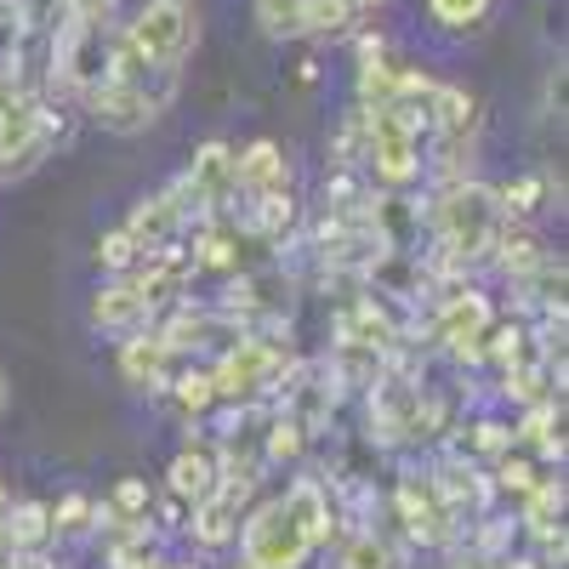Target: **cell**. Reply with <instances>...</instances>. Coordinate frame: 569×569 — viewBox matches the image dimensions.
<instances>
[{"instance_id": "obj_1", "label": "cell", "mask_w": 569, "mask_h": 569, "mask_svg": "<svg viewBox=\"0 0 569 569\" xmlns=\"http://www.w3.org/2000/svg\"><path fill=\"white\" fill-rule=\"evenodd\" d=\"M240 558H246V569H308L313 536L297 525L284 496H273L240 525Z\"/></svg>"}, {"instance_id": "obj_2", "label": "cell", "mask_w": 569, "mask_h": 569, "mask_svg": "<svg viewBox=\"0 0 569 569\" xmlns=\"http://www.w3.org/2000/svg\"><path fill=\"white\" fill-rule=\"evenodd\" d=\"M126 40H131V52L149 69L177 74V63L194 52V40H200V18H194L188 0H149V7L131 18Z\"/></svg>"}, {"instance_id": "obj_3", "label": "cell", "mask_w": 569, "mask_h": 569, "mask_svg": "<svg viewBox=\"0 0 569 569\" xmlns=\"http://www.w3.org/2000/svg\"><path fill=\"white\" fill-rule=\"evenodd\" d=\"M421 114L399 109V103H382V109H365V154L376 166V177L405 188L421 177Z\"/></svg>"}, {"instance_id": "obj_4", "label": "cell", "mask_w": 569, "mask_h": 569, "mask_svg": "<svg viewBox=\"0 0 569 569\" xmlns=\"http://www.w3.org/2000/svg\"><path fill=\"white\" fill-rule=\"evenodd\" d=\"M439 228H445V246L456 257H485L496 246V228H501V200L490 188L467 182L439 206Z\"/></svg>"}, {"instance_id": "obj_5", "label": "cell", "mask_w": 569, "mask_h": 569, "mask_svg": "<svg viewBox=\"0 0 569 569\" xmlns=\"http://www.w3.org/2000/svg\"><path fill=\"white\" fill-rule=\"evenodd\" d=\"M86 109L103 131H142L154 114H160V98H149V86L142 80H98L86 86Z\"/></svg>"}, {"instance_id": "obj_6", "label": "cell", "mask_w": 569, "mask_h": 569, "mask_svg": "<svg viewBox=\"0 0 569 569\" xmlns=\"http://www.w3.org/2000/svg\"><path fill=\"white\" fill-rule=\"evenodd\" d=\"M399 507H405V525H410L416 541L445 547V541L456 536V512H450V501L439 496L433 479H405V485H399Z\"/></svg>"}, {"instance_id": "obj_7", "label": "cell", "mask_w": 569, "mask_h": 569, "mask_svg": "<svg viewBox=\"0 0 569 569\" xmlns=\"http://www.w3.org/2000/svg\"><path fill=\"white\" fill-rule=\"evenodd\" d=\"M273 348H262V342H240L217 370H211V382H217V399H233V393H257V388H268V376H273Z\"/></svg>"}, {"instance_id": "obj_8", "label": "cell", "mask_w": 569, "mask_h": 569, "mask_svg": "<svg viewBox=\"0 0 569 569\" xmlns=\"http://www.w3.org/2000/svg\"><path fill=\"white\" fill-rule=\"evenodd\" d=\"M228 188H233V149L228 142H206L194 154V166H188V177H182V194L200 200V206H217Z\"/></svg>"}, {"instance_id": "obj_9", "label": "cell", "mask_w": 569, "mask_h": 569, "mask_svg": "<svg viewBox=\"0 0 569 569\" xmlns=\"http://www.w3.org/2000/svg\"><path fill=\"white\" fill-rule=\"evenodd\" d=\"M166 479H171V496H177V501L194 507V501H206V496L222 490V467H217V456H206V450H182V456L171 461Z\"/></svg>"}, {"instance_id": "obj_10", "label": "cell", "mask_w": 569, "mask_h": 569, "mask_svg": "<svg viewBox=\"0 0 569 569\" xmlns=\"http://www.w3.org/2000/svg\"><path fill=\"white\" fill-rule=\"evenodd\" d=\"M284 182V154H279V142L257 137L246 154H233V188H246V194H268V188Z\"/></svg>"}, {"instance_id": "obj_11", "label": "cell", "mask_w": 569, "mask_h": 569, "mask_svg": "<svg viewBox=\"0 0 569 569\" xmlns=\"http://www.w3.org/2000/svg\"><path fill=\"white\" fill-rule=\"evenodd\" d=\"M149 297L137 291V284H103L98 297H91V325L98 330H137L142 319H149Z\"/></svg>"}, {"instance_id": "obj_12", "label": "cell", "mask_w": 569, "mask_h": 569, "mask_svg": "<svg viewBox=\"0 0 569 569\" xmlns=\"http://www.w3.org/2000/svg\"><path fill=\"white\" fill-rule=\"evenodd\" d=\"M177 200H182V182H177V188H166V194H154V200H142V211L126 222V228L137 233V246H142V251L171 240V228L182 222V206H177Z\"/></svg>"}, {"instance_id": "obj_13", "label": "cell", "mask_w": 569, "mask_h": 569, "mask_svg": "<svg viewBox=\"0 0 569 569\" xmlns=\"http://www.w3.org/2000/svg\"><path fill=\"white\" fill-rule=\"evenodd\" d=\"M0 530H7L12 552H34L46 547V536H52V507L46 501H7V512H0Z\"/></svg>"}, {"instance_id": "obj_14", "label": "cell", "mask_w": 569, "mask_h": 569, "mask_svg": "<svg viewBox=\"0 0 569 569\" xmlns=\"http://www.w3.org/2000/svg\"><path fill=\"white\" fill-rule=\"evenodd\" d=\"M166 359H171L166 337H131L120 348V370L131 376L137 388H166Z\"/></svg>"}, {"instance_id": "obj_15", "label": "cell", "mask_w": 569, "mask_h": 569, "mask_svg": "<svg viewBox=\"0 0 569 569\" xmlns=\"http://www.w3.org/2000/svg\"><path fill=\"white\" fill-rule=\"evenodd\" d=\"M233 536H240V501H233L228 490L194 501V541L222 547V541H233Z\"/></svg>"}, {"instance_id": "obj_16", "label": "cell", "mask_w": 569, "mask_h": 569, "mask_svg": "<svg viewBox=\"0 0 569 569\" xmlns=\"http://www.w3.org/2000/svg\"><path fill=\"white\" fill-rule=\"evenodd\" d=\"M485 330H490V308H485V297H450V308H445V342H456V348H479V342H485Z\"/></svg>"}, {"instance_id": "obj_17", "label": "cell", "mask_w": 569, "mask_h": 569, "mask_svg": "<svg viewBox=\"0 0 569 569\" xmlns=\"http://www.w3.org/2000/svg\"><path fill=\"white\" fill-rule=\"evenodd\" d=\"M284 507L297 512V525L313 536V547L330 541V501H325V490H319L313 479H297L291 490H284Z\"/></svg>"}, {"instance_id": "obj_18", "label": "cell", "mask_w": 569, "mask_h": 569, "mask_svg": "<svg viewBox=\"0 0 569 569\" xmlns=\"http://www.w3.org/2000/svg\"><path fill=\"white\" fill-rule=\"evenodd\" d=\"M337 569H405V552L382 536V530H359L348 547H342V563Z\"/></svg>"}, {"instance_id": "obj_19", "label": "cell", "mask_w": 569, "mask_h": 569, "mask_svg": "<svg viewBox=\"0 0 569 569\" xmlns=\"http://www.w3.org/2000/svg\"><path fill=\"white\" fill-rule=\"evenodd\" d=\"M302 7V34H348L359 23V0H297Z\"/></svg>"}, {"instance_id": "obj_20", "label": "cell", "mask_w": 569, "mask_h": 569, "mask_svg": "<svg viewBox=\"0 0 569 569\" xmlns=\"http://www.w3.org/2000/svg\"><path fill=\"white\" fill-rule=\"evenodd\" d=\"M393 98H399V69L382 63V58H365V69H359V103L365 109H382Z\"/></svg>"}, {"instance_id": "obj_21", "label": "cell", "mask_w": 569, "mask_h": 569, "mask_svg": "<svg viewBox=\"0 0 569 569\" xmlns=\"http://www.w3.org/2000/svg\"><path fill=\"white\" fill-rule=\"evenodd\" d=\"M496 0H427V18L439 29H479Z\"/></svg>"}, {"instance_id": "obj_22", "label": "cell", "mask_w": 569, "mask_h": 569, "mask_svg": "<svg viewBox=\"0 0 569 569\" xmlns=\"http://www.w3.org/2000/svg\"><path fill=\"white\" fill-rule=\"evenodd\" d=\"M558 512H563V485H552V479H536V490H530V512H525V525L547 536Z\"/></svg>"}, {"instance_id": "obj_23", "label": "cell", "mask_w": 569, "mask_h": 569, "mask_svg": "<svg viewBox=\"0 0 569 569\" xmlns=\"http://www.w3.org/2000/svg\"><path fill=\"white\" fill-rule=\"evenodd\" d=\"M137 257H142V246H137V233H131V228H114V233H103V240H98V262L114 268V273H126Z\"/></svg>"}, {"instance_id": "obj_24", "label": "cell", "mask_w": 569, "mask_h": 569, "mask_svg": "<svg viewBox=\"0 0 569 569\" xmlns=\"http://www.w3.org/2000/svg\"><path fill=\"white\" fill-rule=\"evenodd\" d=\"M177 405L182 410H211L217 405V382H211V370H188V376H177Z\"/></svg>"}, {"instance_id": "obj_25", "label": "cell", "mask_w": 569, "mask_h": 569, "mask_svg": "<svg viewBox=\"0 0 569 569\" xmlns=\"http://www.w3.org/2000/svg\"><path fill=\"white\" fill-rule=\"evenodd\" d=\"M257 18L262 29L279 40V34H302V7L297 0H257Z\"/></svg>"}, {"instance_id": "obj_26", "label": "cell", "mask_w": 569, "mask_h": 569, "mask_svg": "<svg viewBox=\"0 0 569 569\" xmlns=\"http://www.w3.org/2000/svg\"><path fill=\"white\" fill-rule=\"evenodd\" d=\"M91 518H98V507H91L86 496H69L63 507H52V536H58V530H63V536H86Z\"/></svg>"}, {"instance_id": "obj_27", "label": "cell", "mask_w": 569, "mask_h": 569, "mask_svg": "<svg viewBox=\"0 0 569 569\" xmlns=\"http://www.w3.org/2000/svg\"><path fill=\"white\" fill-rule=\"evenodd\" d=\"M501 490H512V496H530L536 490V467L530 461H501Z\"/></svg>"}, {"instance_id": "obj_28", "label": "cell", "mask_w": 569, "mask_h": 569, "mask_svg": "<svg viewBox=\"0 0 569 569\" xmlns=\"http://www.w3.org/2000/svg\"><path fill=\"white\" fill-rule=\"evenodd\" d=\"M302 450V427L297 421H273V439H268V456L284 461V456H297Z\"/></svg>"}, {"instance_id": "obj_29", "label": "cell", "mask_w": 569, "mask_h": 569, "mask_svg": "<svg viewBox=\"0 0 569 569\" xmlns=\"http://www.w3.org/2000/svg\"><path fill=\"white\" fill-rule=\"evenodd\" d=\"M501 262H507L512 273H530V268L541 262V246H536V240H507V246H501Z\"/></svg>"}, {"instance_id": "obj_30", "label": "cell", "mask_w": 569, "mask_h": 569, "mask_svg": "<svg viewBox=\"0 0 569 569\" xmlns=\"http://www.w3.org/2000/svg\"><path fill=\"white\" fill-rule=\"evenodd\" d=\"M7 114H18V80L0 69V120H7Z\"/></svg>"}, {"instance_id": "obj_31", "label": "cell", "mask_w": 569, "mask_h": 569, "mask_svg": "<svg viewBox=\"0 0 569 569\" xmlns=\"http://www.w3.org/2000/svg\"><path fill=\"white\" fill-rule=\"evenodd\" d=\"M0 512H7V485H0Z\"/></svg>"}, {"instance_id": "obj_32", "label": "cell", "mask_w": 569, "mask_h": 569, "mask_svg": "<svg viewBox=\"0 0 569 569\" xmlns=\"http://www.w3.org/2000/svg\"><path fill=\"white\" fill-rule=\"evenodd\" d=\"M0 410H7V382H0Z\"/></svg>"}, {"instance_id": "obj_33", "label": "cell", "mask_w": 569, "mask_h": 569, "mask_svg": "<svg viewBox=\"0 0 569 569\" xmlns=\"http://www.w3.org/2000/svg\"><path fill=\"white\" fill-rule=\"evenodd\" d=\"M240 569H246V563H240Z\"/></svg>"}]
</instances>
